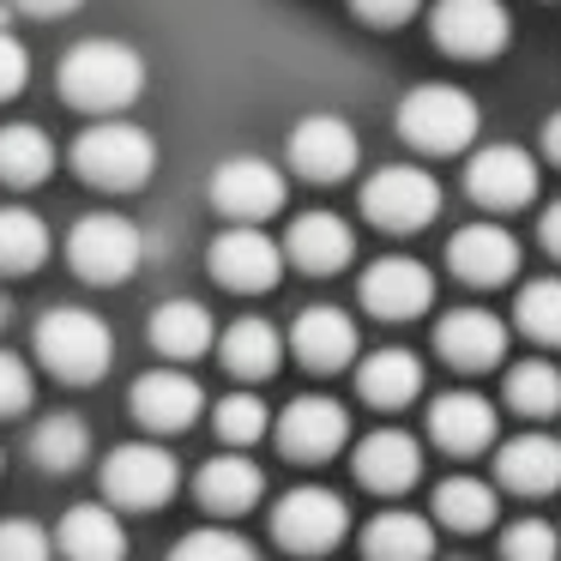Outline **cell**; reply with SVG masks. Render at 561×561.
<instances>
[{
  "label": "cell",
  "mask_w": 561,
  "mask_h": 561,
  "mask_svg": "<svg viewBox=\"0 0 561 561\" xmlns=\"http://www.w3.org/2000/svg\"><path fill=\"white\" fill-rule=\"evenodd\" d=\"M146 91V61H139V49H127V43H79V49L61 55V98L73 103V110H127V103Z\"/></svg>",
  "instance_id": "1"
},
{
  "label": "cell",
  "mask_w": 561,
  "mask_h": 561,
  "mask_svg": "<svg viewBox=\"0 0 561 561\" xmlns=\"http://www.w3.org/2000/svg\"><path fill=\"white\" fill-rule=\"evenodd\" d=\"M73 170L91 187H110V194H134L151 182L158 170V146H151L146 127L134 122H98L73 139Z\"/></svg>",
  "instance_id": "2"
},
{
  "label": "cell",
  "mask_w": 561,
  "mask_h": 561,
  "mask_svg": "<svg viewBox=\"0 0 561 561\" xmlns=\"http://www.w3.org/2000/svg\"><path fill=\"white\" fill-rule=\"evenodd\" d=\"M37 356H43V368H55L61 380L91 387V380H103V368H110L115 339L91 308H49V314L37 320Z\"/></svg>",
  "instance_id": "3"
},
{
  "label": "cell",
  "mask_w": 561,
  "mask_h": 561,
  "mask_svg": "<svg viewBox=\"0 0 561 561\" xmlns=\"http://www.w3.org/2000/svg\"><path fill=\"white\" fill-rule=\"evenodd\" d=\"M477 127H483V110L459 85H416L399 103V134L416 151H435V158L440 151H465L477 139Z\"/></svg>",
  "instance_id": "4"
},
{
  "label": "cell",
  "mask_w": 561,
  "mask_h": 561,
  "mask_svg": "<svg viewBox=\"0 0 561 561\" xmlns=\"http://www.w3.org/2000/svg\"><path fill=\"white\" fill-rule=\"evenodd\" d=\"M67 260L85 284H127L146 260V236H139V224L115 218V211H91L67 236Z\"/></svg>",
  "instance_id": "5"
},
{
  "label": "cell",
  "mask_w": 561,
  "mask_h": 561,
  "mask_svg": "<svg viewBox=\"0 0 561 561\" xmlns=\"http://www.w3.org/2000/svg\"><path fill=\"white\" fill-rule=\"evenodd\" d=\"M363 211H368V224H380V230L411 236L440 211V182L428 170H416V163H387V170L368 175Z\"/></svg>",
  "instance_id": "6"
},
{
  "label": "cell",
  "mask_w": 561,
  "mask_h": 561,
  "mask_svg": "<svg viewBox=\"0 0 561 561\" xmlns=\"http://www.w3.org/2000/svg\"><path fill=\"white\" fill-rule=\"evenodd\" d=\"M175 483H182V471H175V459L163 447H151V440H127V447H115L110 459H103V495L115 501V507H163V501L175 495Z\"/></svg>",
  "instance_id": "7"
},
{
  "label": "cell",
  "mask_w": 561,
  "mask_h": 561,
  "mask_svg": "<svg viewBox=\"0 0 561 561\" xmlns=\"http://www.w3.org/2000/svg\"><path fill=\"white\" fill-rule=\"evenodd\" d=\"M428 31H435V43L447 55H459V61H489V55L507 49L513 19H507L501 0H435Z\"/></svg>",
  "instance_id": "8"
},
{
  "label": "cell",
  "mask_w": 561,
  "mask_h": 561,
  "mask_svg": "<svg viewBox=\"0 0 561 561\" xmlns=\"http://www.w3.org/2000/svg\"><path fill=\"white\" fill-rule=\"evenodd\" d=\"M351 531V507H344V495H332V489H290V495L278 501V513H272V537H278L284 549H296V556H320V549H332L339 537Z\"/></svg>",
  "instance_id": "9"
},
{
  "label": "cell",
  "mask_w": 561,
  "mask_h": 561,
  "mask_svg": "<svg viewBox=\"0 0 561 561\" xmlns=\"http://www.w3.org/2000/svg\"><path fill=\"white\" fill-rule=\"evenodd\" d=\"M211 278L236 296H254V290H272L284 278V248L272 242L260 224H236L211 242Z\"/></svg>",
  "instance_id": "10"
},
{
  "label": "cell",
  "mask_w": 561,
  "mask_h": 561,
  "mask_svg": "<svg viewBox=\"0 0 561 561\" xmlns=\"http://www.w3.org/2000/svg\"><path fill=\"white\" fill-rule=\"evenodd\" d=\"M363 146H356V127L344 115H302L290 134V170L308 175V182H344L356 170Z\"/></svg>",
  "instance_id": "11"
},
{
  "label": "cell",
  "mask_w": 561,
  "mask_h": 561,
  "mask_svg": "<svg viewBox=\"0 0 561 561\" xmlns=\"http://www.w3.org/2000/svg\"><path fill=\"white\" fill-rule=\"evenodd\" d=\"M211 206L236 224H260L284 206V175L266 158H224L211 170Z\"/></svg>",
  "instance_id": "12"
},
{
  "label": "cell",
  "mask_w": 561,
  "mask_h": 561,
  "mask_svg": "<svg viewBox=\"0 0 561 561\" xmlns=\"http://www.w3.org/2000/svg\"><path fill=\"white\" fill-rule=\"evenodd\" d=\"M351 440V416H344L339 399H320V392H302V399L284 404L278 416V447L290 459L314 465V459H332V453Z\"/></svg>",
  "instance_id": "13"
},
{
  "label": "cell",
  "mask_w": 561,
  "mask_h": 561,
  "mask_svg": "<svg viewBox=\"0 0 561 561\" xmlns=\"http://www.w3.org/2000/svg\"><path fill=\"white\" fill-rule=\"evenodd\" d=\"M465 187L489 211H519L537 199V163L519 146H483L471 158V170H465Z\"/></svg>",
  "instance_id": "14"
},
{
  "label": "cell",
  "mask_w": 561,
  "mask_h": 561,
  "mask_svg": "<svg viewBox=\"0 0 561 561\" xmlns=\"http://www.w3.org/2000/svg\"><path fill=\"white\" fill-rule=\"evenodd\" d=\"M428 302H435V278H428L423 260L387 254L363 272V308L375 320H416Z\"/></svg>",
  "instance_id": "15"
},
{
  "label": "cell",
  "mask_w": 561,
  "mask_h": 561,
  "mask_svg": "<svg viewBox=\"0 0 561 561\" xmlns=\"http://www.w3.org/2000/svg\"><path fill=\"white\" fill-rule=\"evenodd\" d=\"M199 411H206V392H199V380L182 375V368H158V375H146L134 387V416L146 428H158V435L194 428Z\"/></svg>",
  "instance_id": "16"
},
{
  "label": "cell",
  "mask_w": 561,
  "mask_h": 561,
  "mask_svg": "<svg viewBox=\"0 0 561 561\" xmlns=\"http://www.w3.org/2000/svg\"><path fill=\"white\" fill-rule=\"evenodd\" d=\"M351 254H356V236L339 211H302V218L290 224V236H284V260H296V266L314 272V278L344 272Z\"/></svg>",
  "instance_id": "17"
},
{
  "label": "cell",
  "mask_w": 561,
  "mask_h": 561,
  "mask_svg": "<svg viewBox=\"0 0 561 561\" xmlns=\"http://www.w3.org/2000/svg\"><path fill=\"white\" fill-rule=\"evenodd\" d=\"M495 428H501V416L483 392H440L428 404V435H435V447L459 453V459L465 453H483L495 440Z\"/></svg>",
  "instance_id": "18"
},
{
  "label": "cell",
  "mask_w": 561,
  "mask_h": 561,
  "mask_svg": "<svg viewBox=\"0 0 561 561\" xmlns=\"http://www.w3.org/2000/svg\"><path fill=\"white\" fill-rule=\"evenodd\" d=\"M435 351L453 368H495L507 356V327H501L489 308H453L435 327Z\"/></svg>",
  "instance_id": "19"
},
{
  "label": "cell",
  "mask_w": 561,
  "mask_h": 561,
  "mask_svg": "<svg viewBox=\"0 0 561 561\" xmlns=\"http://www.w3.org/2000/svg\"><path fill=\"white\" fill-rule=\"evenodd\" d=\"M447 266L459 272L465 284H507L513 272H519V242H513L501 224H471V230H459L447 242Z\"/></svg>",
  "instance_id": "20"
},
{
  "label": "cell",
  "mask_w": 561,
  "mask_h": 561,
  "mask_svg": "<svg viewBox=\"0 0 561 561\" xmlns=\"http://www.w3.org/2000/svg\"><path fill=\"white\" fill-rule=\"evenodd\" d=\"M290 351L302 356L314 375H332V368L356 363V320L344 308H302L290 327Z\"/></svg>",
  "instance_id": "21"
},
{
  "label": "cell",
  "mask_w": 561,
  "mask_h": 561,
  "mask_svg": "<svg viewBox=\"0 0 561 561\" xmlns=\"http://www.w3.org/2000/svg\"><path fill=\"white\" fill-rule=\"evenodd\" d=\"M356 477L380 495H399L423 477V447L404 428H375L368 440H356Z\"/></svg>",
  "instance_id": "22"
},
{
  "label": "cell",
  "mask_w": 561,
  "mask_h": 561,
  "mask_svg": "<svg viewBox=\"0 0 561 561\" xmlns=\"http://www.w3.org/2000/svg\"><path fill=\"white\" fill-rule=\"evenodd\" d=\"M501 483L519 489V495H549V489H561V440L556 435H519L501 447L495 459Z\"/></svg>",
  "instance_id": "23"
},
{
  "label": "cell",
  "mask_w": 561,
  "mask_h": 561,
  "mask_svg": "<svg viewBox=\"0 0 561 561\" xmlns=\"http://www.w3.org/2000/svg\"><path fill=\"white\" fill-rule=\"evenodd\" d=\"M356 387H363V399L375 411H399V404H411L423 392V363L411 351H375L356 368Z\"/></svg>",
  "instance_id": "24"
},
{
  "label": "cell",
  "mask_w": 561,
  "mask_h": 561,
  "mask_svg": "<svg viewBox=\"0 0 561 561\" xmlns=\"http://www.w3.org/2000/svg\"><path fill=\"white\" fill-rule=\"evenodd\" d=\"M218 356H224V368H230L236 380H272L278 363H284V339H278L272 320H236V327L224 332Z\"/></svg>",
  "instance_id": "25"
},
{
  "label": "cell",
  "mask_w": 561,
  "mask_h": 561,
  "mask_svg": "<svg viewBox=\"0 0 561 561\" xmlns=\"http://www.w3.org/2000/svg\"><path fill=\"white\" fill-rule=\"evenodd\" d=\"M151 344L163 356H175V363H194V356L211 351V314L199 302H187V296L158 302L151 308Z\"/></svg>",
  "instance_id": "26"
},
{
  "label": "cell",
  "mask_w": 561,
  "mask_h": 561,
  "mask_svg": "<svg viewBox=\"0 0 561 561\" xmlns=\"http://www.w3.org/2000/svg\"><path fill=\"white\" fill-rule=\"evenodd\" d=\"M260 489H266L260 465H248L242 453H224V459H211L206 471H199L194 495L206 501V513H248L260 501Z\"/></svg>",
  "instance_id": "27"
},
{
  "label": "cell",
  "mask_w": 561,
  "mask_h": 561,
  "mask_svg": "<svg viewBox=\"0 0 561 561\" xmlns=\"http://www.w3.org/2000/svg\"><path fill=\"white\" fill-rule=\"evenodd\" d=\"M49 170H55V139L43 127H31V122L0 127V182L37 187V182H49Z\"/></svg>",
  "instance_id": "28"
},
{
  "label": "cell",
  "mask_w": 561,
  "mask_h": 561,
  "mask_svg": "<svg viewBox=\"0 0 561 561\" xmlns=\"http://www.w3.org/2000/svg\"><path fill=\"white\" fill-rule=\"evenodd\" d=\"M61 549L73 561H115V556H127V531H122V519H115L110 507H73L61 519Z\"/></svg>",
  "instance_id": "29"
},
{
  "label": "cell",
  "mask_w": 561,
  "mask_h": 561,
  "mask_svg": "<svg viewBox=\"0 0 561 561\" xmlns=\"http://www.w3.org/2000/svg\"><path fill=\"white\" fill-rule=\"evenodd\" d=\"M49 260V224L25 206H0V272L25 278Z\"/></svg>",
  "instance_id": "30"
},
{
  "label": "cell",
  "mask_w": 561,
  "mask_h": 561,
  "mask_svg": "<svg viewBox=\"0 0 561 561\" xmlns=\"http://www.w3.org/2000/svg\"><path fill=\"white\" fill-rule=\"evenodd\" d=\"M363 549L375 561H423L428 549H435V525H428L423 513H380L363 531Z\"/></svg>",
  "instance_id": "31"
},
{
  "label": "cell",
  "mask_w": 561,
  "mask_h": 561,
  "mask_svg": "<svg viewBox=\"0 0 561 561\" xmlns=\"http://www.w3.org/2000/svg\"><path fill=\"white\" fill-rule=\"evenodd\" d=\"M91 453V428L79 423L73 411H55L37 423V435H31V459L43 465V471H79Z\"/></svg>",
  "instance_id": "32"
},
{
  "label": "cell",
  "mask_w": 561,
  "mask_h": 561,
  "mask_svg": "<svg viewBox=\"0 0 561 561\" xmlns=\"http://www.w3.org/2000/svg\"><path fill=\"white\" fill-rule=\"evenodd\" d=\"M435 513L453 531H483V525H495V489L477 483V477H447L435 489Z\"/></svg>",
  "instance_id": "33"
},
{
  "label": "cell",
  "mask_w": 561,
  "mask_h": 561,
  "mask_svg": "<svg viewBox=\"0 0 561 561\" xmlns=\"http://www.w3.org/2000/svg\"><path fill=\"white\" fill-rule=\"evenodd\" d=\"M507 404L519 416H556L561 411V368L556 363H513L507 368Z\"/></svg>",
  "instance_id": "34"
},
{
  "label": "cell",
  "mask_w": 561,
  "mask_h": 561,
  "mask_svg": "<svg viewBox=\"0 0 561 561\" xmlns=\"http://www.w3.org/2000/svg\"><path fill=\"white\" fill-rule=\"evenodd\" d=\"M513 320L531 332L537 344H561V278H531L513 302Z\"/></svg>",
  "instance_id": "35"
},
{
  "label": "cell",
  "mask_w": 561,
  "mask_h": 561,
  "mask_svg": "<svg viewBox=\"0 0 561 561\" xmlns=\"http://www.w3.org/2000/svg\"><path fill=\"white\" fill-rule=\"evenodd\" d=\"M211 423H218V435L230 440V447H248V440H260V435H266L272 411L254 399V392H230V399H218Z\"/></svg>",
  "instance_id": "36"
},
{
  "label": "cell",
  "mask_w": 561,
  "mask_h": 561,
  "mask_svg": "<svg viewBox=\"0 0 561 561\" xmlns=\"http://www.w3.org/2000/svg\"><path fill=\"white\" fill-rule=\"evenodd\" d=\"M175 556H182V561H248V556H254V543L236 537V531H194V537L175 543Z\"/></svg>",
  "instance_id": "37"
},
{
  "label": "cell",
  "mask_w": 561,
  "mask_h": 561,
  "mask_svg": "<svg viewBox=\"0 0 561 561\" xmlns=\"http://www.w3.org/2000/svg\"><path fill=\"white\" fill-rule=\"evenodd\" d=\"M31 392H37V380H31L25 356L0 351V416H19L31 404Z\"/></svg>",
  "instance_id": "38"
},
{
  "label": "cell",
  "mask_w": 561,
  "mask_h": 561,
  "mask_svg": "<svg viewBox=\"0 0 561 561\" xmlns=\"http://www.w3.org/2000/svg\"><path fill=\"white\" fill-rule=\"evenodd\" d=\"M501 549H507L513 561H549L556 556V531H549L543 519H519L507 537H501Z\"/></svg>",
  "instance_id": "39"
},
{
  "label": "cell",
  "mask_w": 561,
  "mask_h": 561,
  "mask_svg": "<svg viewBox=\"0 0 561 561\" xmlns=\"http://www.w3.org/2000/svg\"><path fill=\"white\" fill-rule=\"evenodd\" d=\"M43 556H49L43 525H31V519H7V525H0V561H43Z\"/></svg>",
  "instance_id": "40"
},
{
  "label": "cell",
  "mask_w": 561,
  "mask_h": 561,
  "mask_svg": "<svg viewBox=\"0 0 561 561\" xmlns=\"http://www.w3.org/2000/svg\"><path fill=\"white\" fill-rule=\"evenodd\" d=\"M25 79H31V55H25V43H19L13 31L0 25V103L19 98V91H25Z\"/></svg>",
  "instance_id": "41"
},
{
  "label": "cell",
  "mask_w": 561,
  "mask_h": 561,
  "mask_svg": "<svg viewBox=\"0 0 561 561\" xmlns=\"http://www.w3.org/2000/svg\"><path fill=\"white\" fill-rule=\"evenodd\" d=\"M351 7H356V19H368V25H404L423 0H351Z\"/></svg>",
  "instance_id": "42"
},
{
  "label": "cell",
  "mask_w": 561,
  "mask_h": 561,
  "mask_svg": "<svg viewBox=\"0 0 561 561\" xmlns=\"http://www.w3.org/2000/svg\"><path fill=\"white\" fill-rule=\"evenodd\" d=\"M13 7H25V13H37V19H61V13H73V7H85V0H13Z\"/></svg>",
  "instance_id": "43"
},
{
  "label": "cell",
  "mask_w": 561,
  "mask_h": 561,
  "mask_svg": "<svg viewBox=\"0 0 561 561\" xmlns=\"http://www.w3.org/2000/svg\"><path fill=\"white\" fill-rule=\"evenodd\" d=\"M537 230H543V248H549V254L561 260V199H556V206L543 211V224H537Z\"/></svg>",
  "instance_id": "44"
},
{
  "label": "cell",
  "mask_w": 561,
  "mask_h": 561,
  "mask_svg": "<svg viewBox=\"0 0 561 561\" xmlns=\"http://www.w3.org/2000/svg\"><path fill=\"white\" fill-rule=\"evenodd\" d=\"M543 151H549V163H561V110L543 122Z\"/></svg>",
  "instance_id": "45"
},
{
  "label": "cell",
  "mask_w": 561,
  "mask_h": 561,
  "mask_svg": "<svg viewBox=\"0 0 561 561\" xmlns=\"http://www.w3.org/2000/svg\"><path fill=\"white\" fill-rule=\"evenodd\" d=\"M0 314H7V302H0Z\"/></svg>",
  "instance_id": "46"
}]
</instances>
